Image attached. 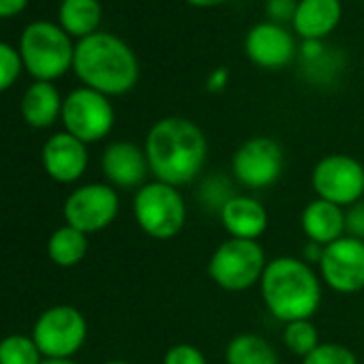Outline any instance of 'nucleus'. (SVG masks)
Instances as JSON below:
<instances>
[{
    "label": "nucleus",
    "mask_w": 364,
    "mask_h": 364,
    "mask_svg": "<svg viewBox=\"0 0 364 364\" xmlns=\"http://www.w3.org/2000/svg\"><path fill=\"white\" fill-rule=\"evenodd\" d=\"M46 171L58 182H75L84 176L88 167L86 144L73 137L71 133H56L48 139L43 148Z\"/></svg>",
    "instance_id": "dca6fc26"
},
{
    "label": "nucleus",
    "mask_w": 364,
    "mask_h": 364,
    "mask_svg": "<svg viewBox=\"0 0 364 364\" xmlns=\"http://www.w3.org/2000/svg\"><path fill=\"white\" fill-rule=\"evenodd\" d=\"M223 230L230 234V238L240 240H259L270 223L266 206L253 198V196H240L236 193L219 213Z\"/></svg>",
    "instance_id": "2eb2a0df"
},
{
    "label": "nucleus",
    "mask_w": 364,
    "mask_h": 364,
    "mask_svg": "<svg viewBox=\"0 0 364 364\" xmlns=\"http://www.w3.org/2000/svg\"><path fill=\"white\" fill-rule=\"evenodd\" d=\"M163 364H208L204 351L191 343H176L165 351Z\"/></svg>",
    "instance_id": "bb28decb"
},
{
    "label": "nucleus",
    "mask_w": 364,
    "mask_h": 364,
    "mask_svg": "<svg viewBox=\"0 0 364 364\" xmlns=\"http://www.w3.org/2000/svg\"><path fill=\"white\" fill-rule=\"evenodd\" d=\"M88 326L84 315L69 304L48 309L35 323L33 341L48 360H69L84 345Z\"/></svg>",
    "instance_id": "0eeeda50"
},
{
    "label": "nucleus",
    "mask_w": 364,
    "mask_h": 364,
    "mask_svg": "<svg viewBox=\"0 0 364 364\" xmlns=\"http://www.w3.org/2000/svg\"><path fill=\"white\" fill-rule=\"evenodd\" d=\"M302 364H358L355 353L341 343H319Z\"/></svg>",
    "instance_id": "393cba45"
},
{
    "label": "nucleus",
    "mask_w": 364,
    "mask_h": 364,
    "mask_svg": "<svg viewBox=\"0 0 364 364\" xmlns=\"http://www.w3.org/2000/svg\"><path fill=\"white\" fill-rule=\"evenodd\" d=\"M67 133L84 144L103 139L114 127V109L103 92L92 88L73 90L63 103Z\"/></svg>",
    "instance_id": "9b49d317"
},
{
    "label": "nucleus",
    "mask_w": 364,
    "mask_h": 364,
    "mask_svg": "<svg viewBox=\"0 0 364 364\" xmlns=\"http://www.w3.org/2000/svg\"><path fill=\"white\" fill-rule=\"evenodd\" d=\"M60 112L58 90L50 82H37L28 88L22 101V114L33 127H50Z\"/></svg>",
    "instance_id": "6ab92c4d"
},
{
    "label": "nucleus",
    "mask_w": 364,
    "mask_h": 364,
    "mask_svg": "<svg viewBox=\"0 0 364 364\" xmlns=\"http://www.w3.org/2000/svg\"><path fill=\"white\" fill-rule=\"evenodd\" d=\"M187 3H191L196 7H215V5L225 3V0H187Z\"/></svg>",
    "instance_id": "7c9ffc66"
},
{
    "label": "nucleus",
    "mask_w": 364,
    "mask_h": 364,
    "mask_svg": "<svg viewBox=\"0 0 364 364\" xmlns=\"http://www.w3.org/2000/svg\"><path fill=\"white\" fill-rule=\"evenodd\" d=\"M317 272L323 285L336 294H358L364 289V240L343 236L323 247Z\"/></svg>",
    "instance_id": "9d476101"
},
{
    "label": "nucleus",
    "mask_w": 364,
    "mask_h": 364,
    "mask_svg": "<svg viewBox=\"0 0 364 364\" xmlns=\"http://www.w3.org/2000/svg\"><path fill=\"white\" fill-rule=\"evenodd\" d=\"M300 228L309 242L328 247L345 234V208L326 200H311L300 215Z\"/></svg>",
    "instance_id": "f3484780"
},
{
    "label": "nucleus",
    "mask_w": 364,
    "mask_h": 364,
    "mask_svg": "<svg viewBox=\"0 0 364 364\" xmlns=\"http://www.w3.org/2000/svg\"><path fill=\"white\" fill-rule=\"evenodd\" d=\"M311 187L315 198L349 208L364 200V165L351 154H326L313 167Z\"/></svg>",
    "instance_id": "423d86ee"
},
{
    "label": "nucleus",
    "mask_w": 364,
    "mask_h": 364,
    "mask_svg": "<svg viewBox=\"0 0 364 364\" xmlns=\"http://www.w3.org/2000/svg\"><path fill=\"white\" fill-rule=\"evenodd\" d=\"M225 364H279V355L264 336L242 332L225 345Z\"/></svg>",
    "instance_id": "aec40b11"
},
{
    "label": "nucleus",
    "mask_w": 364,
    "mask_h": 364,
    "mask_svg": "<svg viewBox=\"0 0 364 364\" xmlns=\"http://www.w3.org/2000/svg\"><path fill=\"white\" fill-rule=\"evenodd\" d=\"M101 167L112 187L139 189L146 185L150 173L146 150L133 141H114L105 148Z\"/></svg>",
    "instance_id": "ddd939ff"
},
{
    "label": "nucleus",
    "mask_w": 364,
    "mask_h": 364,
    "mask_svg": "<svg viewBox=\"0 0 364 364\" xmlns=\"http://www.w3.org/2000/svg\"><path fill=\"white\" fill-rule=\"evenodd\" d=\"M73 67L88 88L103 95L129 92L139 77V65L131 48L107 33L84 37L73 52Z\"/></svg>",
    "instance_id": "7ed1b4c3"
},
{
    "label": "nucleus",
    "mask_w": 364,
    "mask_h": 364,
    "mask_svg": "<svg viewBox=\"0 0 364 364\" xmlns=\"http://www.w3.org/2000/svg\"><path fill=\"white\" fill-rule=\"evenodd\" d=\"M105 364H131V362H127V360H109Z\"/></svg>",
    "instance_id": "473e14b6"
},
{
    "label": "nucleus",
    "mask_w": 364,
    "mask_h": 364,
    "mask_svg": "<svg viewBox=\"0 0 364 364\" xmlns=\"http://www.w3.org/2000/svg\"><path fill=\"white\" fill-rule=\"evenodd\" d=\"M60 22L73 35H92L101 22L99 0H63Z\"/></svg>",
    "instance_id": "4be33fe9"
},
{
    "label": "nucleus",
    "mask_w": 364,
    "mask_h": 364,
    "mask_svg": "<svg viewBox=\"0 0 364 364\" xmlns=\"http://www.w3.org/2000/svg\"><path fill=\"white\" fill-rule=\"evenodd\" d=\"M150 173L171 187H187L198 180L208 161L206 133L189 118L169 116L152 124L144 144Z\"/></svg>",
    "instance_id": "f257e3e1"
},
{
    "label": "nucleus",
    "mask_w": 364,
    "mask_h": 364,
    "mask_svg": "<svg viewBox=\"0 0 364 364\" xmlns=\"http://www.w3.org/2000/svg\"><path fill=\"white\" fill-rule=\"evenodd\" d=\"M73 48L63 28L50 22H35L22 35V56L33 75L52 80L73 63Z\"/></svg>",
    "instance_id": "6e6552de"
},
{
    "label": "nucleus",
    "mask_w": 364,
    "mask_h": 364,
    "mask_svg": "<svg viewBox=\"0 0 364 364\" xmlns=\"http://www.w3.org/2000/svg\"><path fill=\"white\" fill-rule=\"evenodd\" d=\"M133 217L139 230L154 240H171L187 225V202L178 187L152 180L135 191Z\"/></svg>",
    "instance_id": "20e7f679"
},
{
    "label": "nucleus",
    "mask_w": 364,
    "mask_h": 364,
    "mask_svg": "<svg viewBox=\"0 0 364 364\" xmlns=\"http://www.w3.org/2000/svg\"><path fill=\"white\" fill-rule=\"evenodd\" d=\"M86 251H88L86 234L71 225L56 230L48 242V253H50L52 262L63 268H71V266L80 264L86 257Z\"/></svg>",
    "instance_id": "412c9836"
},
{
    "label": "nucleus",
    "mask_w": 364,
    "mask_h": 364,
    "mask_svg": "<svg viewBox=\"0 0 364 364\" xmlns=\"http://www.w3.org/2000/svg\"><path fill=\"white\" fill-rule=\"evenodd\" d=\"M236 193L232 189V185L228 180H223L221 176H213L208 180H204V185L200 187V202L208 208H213L217 215L221 213V208L228 204V200H232Z\"/></svg>",
    "instance_id": "a878e982"
},
{
    "label": "nucleus",
    "mask_w": 364,
    "mask_h": 364,
    "mask_svg": "<svg viewBox=\"0 0 364 364\" xmlns=\"http://www.w3.org/2000/svg\"><path fill=\"white\" fill-rule=\"evenodd\" d=\"M41 364H75V362H71V360H46Z\"/></svg>",
    "instance_id": "2f4dec72"
},
{
    "label": "nucleus",
    "mask_w": 364,
    "mask_h": 364,
    "mask_svg": "<svg viewBox=\"0 0 364 364\" xmlns=\"http://www.w3.org/2000/svg\"><path fill=\"white\" fill-rule=\"evenodd\" d=\"M20 71V56L7 46L0 43V90L7 88Z\"/></svg>",
    "instance_id": "cd10ccee"
},
{
    "label": "nucleus",
    "mask_w": 364,
    "mask_h": 364,
    "mask_svg": "<svg viewBox=\"0 0 364 364\" xmlns=\"http://www.w3.org/2000/svg\"><path fill=\"white\" fill-rule=\"evenodd\" d=\"M319 343V332L311 319H298L283 326V345L300 358H306Z\"/></svg>",
    "instance_id": "5701e85b"
},
{
    "label": "nucleus",
    "mask_w": 364,
    "mask_h": 364,
    "mask_svg": "<svg viewBox=\"0 0 364 364\" xmlns=\"http://www.w3.org/2000/svg\"><path fill=\"white\" fill-rule=\"evenodd\" d=\"M26 0H0V16H11L24 7Z\"/></svg>",
    "instance_id": "c756f323"
},
{
    "label": "nucleus",
    "mask_w": 364,
    "mask_h": 364,
    "mask_svg": "<svg viewBox=\"0 0 364 364\" xmlns=\"http://www.w3.org/2000/svg\"><path fill=\"white\" fill-rule=\"evenodd\" d=\"M120 200L112 185H84L73 191L65 202V219L67 225L88 234L101 232L118 217Z\"/></svg>",
    "instance_id": "f8f14e48"
},
{
    "label": "nucleus",
    "mask_w": 364,
    "mask_h": 364,
    "mask_svg": "<svg viewBox=\"0 0 364 364\" xmlns=\"http://www.w3.org/2000/svg\"><path fill=\"white\" fill-rule=\"evenodd\" d=\"M245 52L257 67L281 69L291 63L296 54L294 37L274 22L255 24L245 39Z\"/></svg>",
    "instance_id": "4468645a"
},
{
    "label": "nucleus",
    "mask_w": 364,
    "mask_h": 364,
    "mask_svg": "<svg viewBox=\"0 0 364 364\" xmlns=\"http://www.w3.org/2000/svg\"><path fill=\"white\" fill-rule=\"evenodd\" d=\"M291 20L300 37L309 41L321 39L341 22V0H300Z\"/></svg>",
    "instance_id": "a211bd4d"
},
{
    "label": "nucleus",
    "mask_w": 364,
    "mask_h": 364,
    "mask_svg": "<svg viewBox=\"0 0 364 364\" xmlns=\"http://www.w3.org/2000/svg\"><path fill=\"white\" fill-rule=\"evenodd\" d=\"M285 167V154L277 139L257 135L247 139L232 159V173L245 189L262 191L272 187Z\"/></svg>",
    "instance_id": "1a4fd4ad"
},
{
    "label": "nucleus",
    "mask_w": 364,
    "mask_h": 364,
    "mask_svg": "<svg viewBox=\"0 0 364 364\" xmlns=\"http://www.w3.org/2000/svg\"><path fill=\"white\" fill-rule=\"evenodd\" d=\"M0 364H41V351L33 338L14 334L0 341Z\"/></svg>",
    "instance_id": "b1692460"
},
{
    "label": "nucleus",
    "mask_w": 364,
    "mask_h": 364,
    "mask_svg": "<svg viewBox=\"0 0 364 364\" xmlns=\"http://www.w3.org/2000/svg\"><path fill=\"white\" fill-rule=\"evenodd\" d=\"M345 234L364 240V200L345 208Z\"/></svg>",
    "instance_id": "c85d7f7f"
},
{
    "label": "nucleus",
    "mask_w": 364,
    "mask_h": 364,
    "mask_svg": "<svg viewBox=\"0 0 364 364\" xmlns=\"http://www.w3.org/2000/svg\"><path fill=\"white\" fill-rule=\"evenodd\" d=\"M268 266L266 251L259 240H223L208 259V277L225 291L238 294L257 285Z\"/></svg>",
    "instance_id": "39448f33"
},
{
    "label": "nucleus",
    "mask_w": 364,
    "mask_h": 364,
    "mask_svg": "<svg viewBox=\"0 0 364 364\" xmlns=\"http://www.w3.org/2000/svg\"><path fill=\"white\" fill-rule=\"evenodd\" d=\"M321 279L315 266L302 257L281 255L268 259L259 281L262 300L268 313L285 323L311 319L321 304Z\"/></svg>",
    "instance_id": "f03ea898"
}]
</instances>
